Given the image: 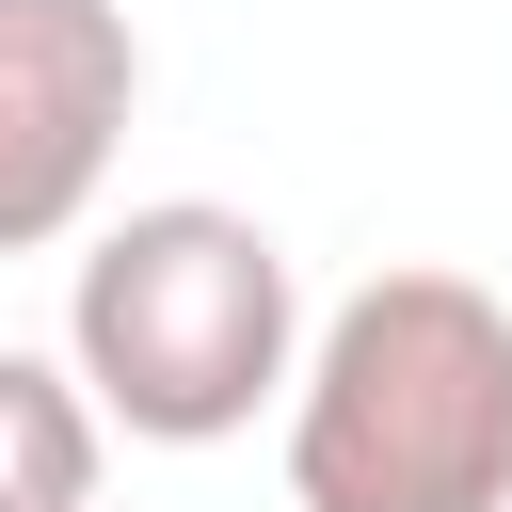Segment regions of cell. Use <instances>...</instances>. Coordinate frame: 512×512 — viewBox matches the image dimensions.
<instances>
[{"label":"cell","instance_id":"obj_2","mask_svg":"<svg viewBox=\"0 0 512 512\" xmlns=\"http://www.w3.org/2000/svg\"><path fill=\"white\" fill-rule=\"evenodd\" d=\"M64 368L96 384L112 432L144 448H224L288 400L304 368V272L256 208L224 192H160V208H112L64 272Z\"/></svg>","mask_w":512,"mask_h":512},{"label":"cell","instance_id":"obj_3","mask_svg":"<svg viewBox=\"0 0 512 512\" xmlns=\"http://www.w3.org/2000/svg\"><path fill=\"white\" fill-rule=\"evenodd\" d=\"M128 112H144L128 0H0V256H48L96 224Z\"/></svg>","mask_w":512,"mask_h":512},{"label":"cell","instance_id":"obj_4","mask_svg":"<svg viewBox=\"0 0 512 512\" xmlns=\"http://www.w3.org/2000/svg\"><path fill=\"white\" fill-rule=\"evenodd\" d=\"M96 448H112L96 384L64 352H16L0 336V512H96Z\"/></svg>","mask_w":512,"mask_h":512},{"label":"cell","instance_id":"obj_1","mask_svg":"<svg viewBox=\"0 0 512 512\" xmlns=\"http://www.w3.org/2000/svg\"><path fill=\"white\" fill-rule=\"evenodd\" d=\"M288 512H512V304L368 272L288 368Z\"/></svg>","mask_w":512,"mask_h":512}]
</instances>
